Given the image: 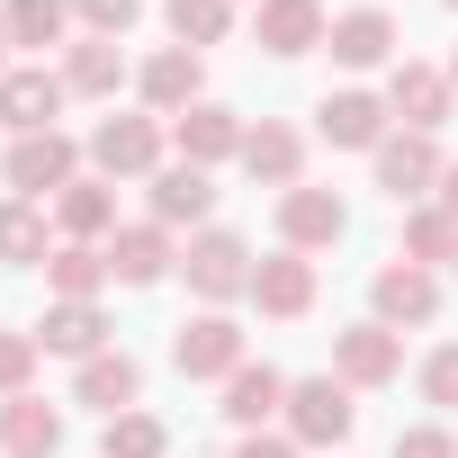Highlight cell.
Wrapping results in <instances>:
<instances>
[{
	"instance_id": "6da1fadb",
	"label": "cell",
	"mask_w": 458,
	"mask_h": 458,
	"mask_svg": "<svg viewBox=\"0 0 458 458\" xmlns=\"http://www.w3.org/2000/svg\"><path fill=\"white\" fill-rule=\"evenodd\" d=\"M252 243L243 234H225V225H207V234H189V252H180V279H189V297H207V306H234V297H252Z\"/></svg>"
},
{
	"instance_id": "7a4b0ae2",
	"label": "cell",
	"mask_w": 458,
	"mask_h": 458,
	"mask_svg": "<svg viewBox=\"0 0 458 458\" xmlns=\"http://www.w3.org/2000/svg\"><path fill=\"white\" fill-rule=\"evenodd\" d=\"M351 431H360V404H351L342 377H288V440H306V449H342Z\"/></svg>"
},
{
	"instance_id": "3957f363",
	"label": "cell",
	"mask_w": 458,
	"mask_h": 458,
	"mask_svg": "<svg viewBox=\"0 0 458 458\" xmlns=\"http://www.w3.org/2000/svg\"><path fill=\"white\" fill-rule=\"evenodd\" d=\"M90 162H99V180H153L162 171V117H99Z\"/></svg>"
},
{
	"instance_id": "277c9868",
	"label": "cell",
	"mask_w": 458,
	"mask_h": 458,
	"mask_svg": "<svg viewBox=\"0 0 458 458\" xmlns=\"http://www.w3.org/2000/svg\"><path fill=\"white\" fill-rule=\"evenodd\" d=\"M369 162H377V189H386L395 207L440 198V171H449V162H440V144H431V135H413V126H404V135H386Z\"/></svg>"
},
{
	"instance_id": "5b68a950",
	"label": "cell",
	"mask_w": 458,
	"mask_h": 458,
	"mask_svg": "<svg viewBox=\"0 0 458 458\" xmlns=\"http://www.w3.org/2000/svg\"><path fill=\"white\" fill-rule=\"evenodd\" d=\"M171 369H180V377H234V369H243V324L216 315V306L189 315V324L171 333Z\"/></svg>"
},
{
	"instance_id": "8992f818",
	"label": "cell",
	"mask_w": 458,
	"mask_h": 458,
	"mask_svg": "<svg viewBox=\"0 0 458 458\" xmlns=\"http://www.w3.org/2000/svg\"><path fill=\"white\" fill-rule=\"evenodd\" d=\"M72 162H81V153H72V135H64V126L19 135L10 153H0V171H10V189H19V198H64V189H72Z\"/></svg>"
},
{
	"instance_id": "52a82bcc",
	"label": "cell",
	"mask_w": 458,
	"mask_h": 458,
	"mask_svg": "<svg viewBox=\"0 0 458 458\" xmlns=\"http://www.w3.org/2000/svg\"><path fill=\"white\" fill-rule=\"evenodd\" d=\"M449 108H458V90H449L440 64H386V117L431 135V126H449Z\"/></svg>"
},
{
	"instance_id": "ba28073f",
	"label": "cell",
	"mask_w": 458,
	"mask_h": 458,
	"mask_svg": "<svg viewBox=\"0 0 458 458\" xmlns=\"http://www.w3.org/2000/svg\"><path fill=\"white\" fill-rule=\"evenodd\" d=\"M64 72H46V64H10L0 72V126H19V135H46L55 117H64Z\"/></svg>"
},
{
	"instance_id": "9c48e42d",
	"label": "cell",
	"mask_w": 458,
	"mask_h": 458,
	"mask_svg": "<svg viewBox=\"0 0 458 458\" xmlns=\"http://www.w3.org/2000/svg\"><path fill=\"white\" fill-rule=\"evenodd\" d=\"M243 135H252V126L225 108V99H198V108H180V117H171V144H180V162H198V171H216L225 153L243 162Z\"/></svg>"
},
{
	"instance_id": "30bf717a",
	"label": "cell",
	"mask_w": 458,
	"mask_h": 458,
	"mask_svg": "<svg viewBox=\"0 0 458 458\" xmlns=\"http://www.w3.org/2000/svg\"><path fill=\"white\" fill-rule=\"evenodd\" d=\"M395 369H404V342H395L377 315H369V324H351V333H333V377H342L351 395H360V386H386Z\"/></svg>"
},
{
	"instance_id": "8fae6325",
	"label": "cell",
	"mask_w": 458,
	"mask_h": 458,
	"mask_svg": "<svg viewBox=\"0 0 458 458\" xmlns=\"http://www.w3.org/2000/svg\"><path fill=\"white\" fill-rule=\"evenodd\" d=\"M369 306H377V324H386V333L431 324V315H440V279H431V270H413V261H386V270L369 279Z\"/></svg>"
},
{
	"instance_id": "7c38bea8",
	"label": "cell",
	"mask_w": 458,
	"mask_h": 458,
	"mask_svg": "<svg viewBox=\"0 0 458 458\" xmlns=\"http://www.w3.org/2000/svg\"><path fill=\"white\" fill-rule=\"evenodd\" d=\"M279 234H288V252H324V243L351 234V207H342L333 189H306V180H297V189L279 198Z\"/></svg>"
},
{
	"instance_id": "4fadbf2b",
	"label": "cell",
	"mask_w": 458,
	"mask_h": 458,
	"mask_svg": "<svg viewBox=\"0 0 458 458\" xmlns=\"http://www.w3.org/2000/svg\"><path fill=\"white\" fill-rule=\"evenodd\" d=\"M315 126H324V144H342V153H377V144H386V99H377V90H324Z\"/></svg>"
},
{
	"instance_id": "5bb4252c",
	"label": "cell",
	"mask_w": 458,
	"mask_h": 458,
	"mask_svg": "<svg viewBox=\"0 0 458 458\" xmlns=\"http://www.w3.org/2000/svg\"><path fill=\"white\" fill-rule=\"evenodd\" d=\"M252 37H261V55H315L333 37V19H324V0H261Z\"/></svg>"
},
{
	"instance_id": "9a60e30c",
	"label": "cell",
	"mask_w": 458,
	"mask_h": 458,
	"mask_svg": "<svg viewBox=\"0 0 458 458\" xmlns=\"http://www.w3.org/2000/svg\"><path fill=\"white\" fill-rule=\"evenodd\" d=\"M162 270H180V252H171V225H117L108 234V279H126V288H153Z\"/></svg>"
},
{
	"instance_id": "2e32d148",
	"label": "cell",
	"mask_w": 458,
	"mask_h": 458,
	"mask_svg": "<svg viewBox=\"0 0 458 458\" xmlns=\"http://www.w3.org/2000/svg\"><path fill=\"white\" fill-rule=\"evenodd\" d=\"M243 171H252L261 189H279V198H288V189H297V171H306V135H297V126H279V117H261V126L243 135Z\"/></svg>"
},
{
	"instance_id": "e0dca14e",
	"label": "cell",
	"mask_w": 458,
	"mask_h": 458,
	"mask_svg": "<svg viewBox=\"0 0 458 458\" xmlns=\"http://www.w3.org/2000/svg\"><path fill=\"white\" fill-rule=\"evenodd\" d=\"M252 306L279 315V324H297V315L315 306V261H306V252H270V261L252 270Z\"/></svg>"
},
{
	"instance_id": "ac0fdd59",
	"label": "cell",
	"mask_w": 458,
	"mask_h": 458,
	"mask_svg": "<svg viewBox=\"0 0 458 458\" xmlns=\"http://www.w3.org/2000/svg\"><path fill=\"white\" fill-rule=\"evenodd\" d=\"M37 351L99 360V351H108V315H99V297H64V306H46V324H37Z\"/></svg>"
},
{
	"instance_id": "d6986e66",
	"label": "cell",
	"mask_w": 458,
	"mask_h": 458,
	"mask_svg": "<svg viewBox=\"0 0 458 458\" xmlns=\"http://www.w3.org/2000/svg\"><path fill=\"white\" fill-rule=\"evenodd\" d=\"M64 449V413L46 395H10L0 404V458H55Z\"/></svg>"
},
{
	"instance_id": "ffe728a7",
	"label": "cell",
	"mask_w": 458,
	"mask_h": 458,
	"mask_svg": "<svg viewBox=\"0 0 458 458\" xmlns=\"http://www.w3.org/2000/svg\"><path fill=\"white\" fill-rule=\"evenodd\" d=\"M324 46H333V64H351V72H377V64H395V19H386V10H342Z\"/></svg>"
},
{
	"instance_id": "44dd1931",
	"label": "cell",
	"mask_w": 458,
	"mask_h": 458,
	"mask_svg": "<svg viewBox=\"0 0 458 458\" xmlns=\"http://www.w3.org/2000/svg\"><path fill=\"white\" fill-rule=\"evenodd\" d=\"M135 395H144V369H135L126 351H99V360H81V377H72V404H90V413H135Z\"/></svg>"
},
{
	"instance_id": "7402d4cb",
	"label": "cell",
	"mask_w": 458,
	"mask_h": 458,
	"mask_svg": "<svg viewBox=\"0 0 458 458\" xmlns=\"http://www.w3.org/2000/svg\"><path fill=\"white\" fill-rule=\"evenodd\" d=\"M55 225H64V243H108L117 234V180H72L55 198Z\"/></svg>"
},
{
	"instance_id": "603a6c76",
	"label": "cell",
	"mask_w": 458,
	"mask_h": 458,
	"mask_svg": "<svg viewBox=\"0 0 458 458\" xmlns=\"http://www.w3.org/2000/svg\"><path fill=\"white\" fill-rule=\"evenodd\" d=\"M216 413L234 422V431H261L270 413H288V377H279V369H252V360H243L234 377H225V404H216Z\"/></svg>"
},
{
	"instance_id": "cb8c5ba5",
	"label": "cell",
	"mask_w": 458,
	"mask_h": 458,
	"mask_svg": "<svg viewBox=\"0 0 458 458\" xmlns=\"http://www.w3.org/2000/svg\"><path fill=\"white\" fill-rule=\"evenodd\" d=\"M135 90H144V108H153V117L198 108V55H189V46H162V55L135 72Z\"/></svg>"
},
{
	"instance_id": "d4e9b609",
	"label": "cell",
	"mask_w": 458,
	"mask_h": 458,
	"mask_svg": "<svg viewBox=\"0 0 458 458\" xmlns=\"http://www.w3.org/2000/svg\"><path fill=\"white\" fill-rule=\"evenodd\" d=\"M207 207H216V180H207L198 162L153 171V225H207Z\"/></svg>"
},
{
	"instance_id": "484cf974",
	"label": "cell",
	"mask_w": 458,
	"mask_h": 458,
	"mask_svg": "<svg viewBox=\"0 0 458 458\" xmlns=\"http://www.w3.org/2000/svg\"><path fill=\"white\" fill-rule=\"evenodd\" d=\"M117 81H126V55H117L108 37L64 46V90H72V99H117Z\"/></svg>"
},
{
	"instance_id": "4316f807",
	"label": "cell",
	"mask_w": 458,
	"mask_h": 458,
	"mask_svg": "<svg viewBox=\"0 0 458 458\" xmlns=\"http://www.w3.org/2000/svg\"><path fill=\"white\" fill-rule=\"evenodd\" d=\"M0 261H10V270H46V261H55V234H46L37 198H10V207H0Z\"/></svg>"
},
{
	"instance_id": "83f0119b",
	"label": "cell",
	"mask_w": 458,
	"mask_h": 458,
	"mask_svg": "<svg viewBox=\"0 0 458 458\" xmlns=\"http://www.w3.org/2000/svg\"><path fill=\"white\" fill-rule=\"evenodd\" d=\"M46 288H55V297H99V288H108V243H55Z\"/></svg>"
},
{
	"instance_id": "f1b7e54d",
	"label": "cell",
	"mask_w": 458,
	"mask_h": 458,
	"mask_svg": "<svg viewBox=\"0 0 458 458\" xmlns=\"http://www.w3.org/2000/svg\"><path fill=\"white\" fill-rule=\"evenodd\" d=\"M162 19H171V37L189 55H207V46H225V28H234V0H162Z\"/></svg>"
},
{
	"instance_id": "f546056e",
	"label": "cell",
	"mask_w": 458,
	"mask_h": 458,
	"mask_svg": "<svg viewBox=\"0 0 458 458\" xmlns=\"http://www.w3.org/2000/svg\"><path fill=\"white\" fill-rule=\"evenodd\" d=\"M10 46H64L72 37V0H0Z\"/></svg>"
},
{
	"instance_id": "4dcf8cb0",
	"label": "cell",
	"mask_w": 458,
	"mask_h": 458,
	"mask_svg": "<svg viewBox=\"0 0 458 458\" xmlns=\"http://www.w3.org/2000/svg\"><path fill=\"white\" fill-rule=\"evenodd\" d=\"M404 261H413V270L458 261V225H449V207H413V216H404Z\"/></svg>"
},
{
	"instance_id": "1f68e13d",
	"label": "cell",
	"mask_w": 458,
	"mask_h": 458,
	"mask_svg": "<svg viewBox=\"0 0 458 458\" xmlns=\"http://www.w3.org/2000/svg\"><path fill=\"white\" fill-rule=\"evenodd\" d=\"M162 449H171V431L153 413H108V431H99V458H162Z\"/></svg>"
},
{
	"instance_id": "d6a6232c",
	"label": "cell",
	"mask_w": 458,
	"mask_h": 458,
	"mask_svg": "<svg viewBox=\"0 0 458 458\" xmlns=\"http://www.w3.org/2000/svg\"><path fill=\"white\" fill-rule=\"evenodd\" d=\"M72 19H81L90 37H108V46H117V37L144 19V0H72Z\"/></svg>"
},
{
	"instance_id": "836d02e7",
	"label": "cell",
	"mask_w": 458,
	"mask_h": 458,
	"mask_svg": "<svg viewBox=\"0 0 458 458\" xmlns=\"http://www.w3.org/2000/svg\"><path fill=\"white\" fill-rule=\"evenodd\" d=\"M28 377H37V333H0V404L28 395Z\"/></svg>"
},
{
	"instance_id": "e575fe53",
	"label": "cell",
	"mask_w": 458,
	"mask_h": 458,
	"mask_svg": "<svg viewBox=\"0 0 458 458\" xmlns=\"http://www.w3.org/2000/svg\"><path fill=\"white\" fill-rule=\"evenodd\" d=\"M422 395H431L440 413H458V342H440V351L422 360Z\"/></svg>"
},
{
	"instance_id": "d590c367",
	"label": "cell",
	"mask_w": 458,
	"mask_h": 458,
	"mask_svg": "<svg viewBox=\"0 0 458 458\" xmlns=\"http://www.w3.org/2000/svg\"><path fill=\"white\" fill-rule=\"evenodd\" d=\"M395 458H458V440L440 422H413V431H395Z\"/></svg>"
},
{
	"instance_id": "8d00e7d4",
	"label": "cell",
	"mask_w": 458,
	"mask_h": 458,
	"mask_svg": "<svg viewBox=\"0 0 458 458\" xmlns=\"http://www.w3.org/2000/svg\"><path fill=\"white\" fill-rule=\"evenodd\" d=\"M234 458H297V440H288V431H243Z\"/></svg>"
},
{
	"instance_id": "74e56055",
	"label": "cell",
	"mask_w": 458,
	"mask_h": 458,
	"mask_svg": "<svg viewBox=\"0 0 458 458\" xmlns=\"http://www.w3.org/2000/svg\"><path fill=\"white\" fill-rule=\"evenodd\" d=\"M440 207H449V225H458V162L440 171Z\"/></svg>"
},
{
	"instance_id": "f35d334b",
	"label": "cell",
	"mask_w": 458,
	"mask_h": 458,
	"mask_svg": "<svg viewBox=\"0 0 458 458\" xmlns=\"http://www.w3.org/2000/svg\"><path fill=\"white\" fill-rule=\"evenodd\" d=\"M0 55H10V19H0ZM0 72H10V64H0Z\"/></svg>"
},
{
	"instance_id": "ab89813d",
	"label": "cell",
	"mask_w": 458,
	"mask_h": 458,
	"mask_svg": "<svg viewBox=\"0 0 458 458\" xmlns=\"http://www.w3.org/2000/svg\"><path fill=\"white\" fill-rule=\"evenodd\" d=\"M449 90H458V55H449Z\"/></svg>"
},
{
	"instance_id": "60d3db41",
	"label": "cell",
	"mask_w": 458,
	"mask_h": 458,
	"mask_svg": "<svg viewBox=\"0 0 458 458\" xmlns=\"http://www.w3.org/2000/svg\"><path fill=\"white\" fill-rule=\"evenodd\" d=\"M449 10H458V0H449Z\"/></svg>"
}]
</instances>
